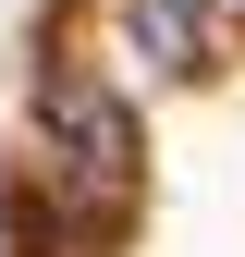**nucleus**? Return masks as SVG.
<instances>
[{"mask_svg":"<svg viewBox=\"0 0 245 257\" xmlns=\"http://www.w3.org/2000/svg\"><path fill=\"white\" fill-rule=\"evenodd\" d=\"M37 135H49V172H61V196H74L86 220H122V208H135L147 147H135L122 86H98L86 61H49V74H37Z\"/></svg>","mask_w":245,"mask_h":257,"instance_id":"obj_1","label":"nucleus"},{"mask_svg":"<svg viewBox=\"0 0 245 257\" xmlns=\"http://www.w3.org/2000/svg\"><path fill=\"white\" fill-rule=\"evenodd\" d=\"M122 49L147 74H208V0H122Z\"/></svg>","mask_w":245,"mask_h":257,"instance_id":"obj_2","label":"nucleus"},{"mask_svg":"<svg viewBox=\"0 0 245 257\" xmlns=\"http://www.w3.org/2000/svg\"><path fill=\"white\" fill-rule=\"evenodd\" d=\"M233 13H245V0H233Z\"/></svg>","mask_w":245,"mask_h":257,"instance_id":"obj_3","label":"nucleus"}]
</instances>
